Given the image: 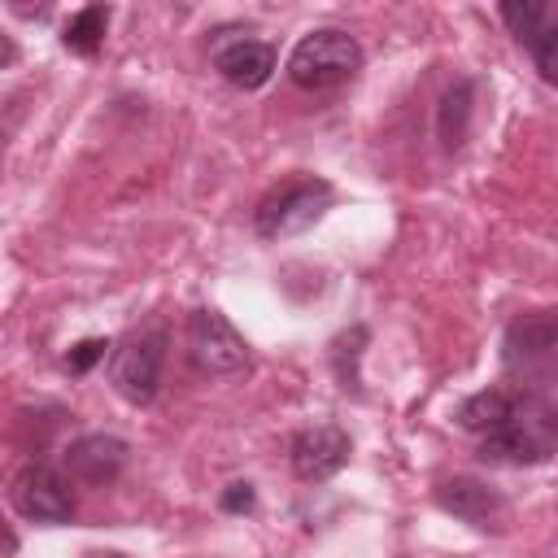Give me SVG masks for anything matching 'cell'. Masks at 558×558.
<instances>
[{
	"label": "cell",
	"instance_id": "obj_3",
	"mask_svg": "<svg viewBox=\"0 0 558 558\" xmlns=\"http://www.w3.org/2000/svg\"><path fill=\"white\" fill-rule=\"evenodd\" d=\"M362 70V48L353 35L344 31H310L292 57H288V78L305 92H331L340 83H349Z\"/></svg>",
	"mask_w": 558,
	"mask_h": 558
},
{
	"label": "cell",
	"instance_id": "obj_12",
	"mask_svg": "<svg viewBox=\"0 0 558 558\" xmlns=\"http://www.w3.org/2000/svg\"><path fill=\"white\" fill-rule=\"evenodd\" d=\"M105 26H109V9H100V4H87V9H78L74 17H70V26H65V48L70 52H78V57H92L96 48H100V39H105Z\"/></svg>",
	"mask_w": 558,
	"mask_h": 558
},
{
	"label": "cell",
	"instance_id": "obj_8",
	"mask_svg": "<svg viewBox=\"0 0 558 558\" xmlns=\"http://www.w3.org/2000/svg\"><path fill=\"white\" fill-rule=\"evenodd\" d=\"M349 462V436L331 423H318V427H305L296 432L292 440V471L301 480H331L340 466Z\"/></svg>",
	"mask_w": 558,
	"mask_h": 558
},
{
	"label": "cell",
	"instance_id": "obj_6",
	"mask_svg": "<svg viewBox=\"0 0 558 558\" xmlns=\"http://www.w3.org/2000/svg\"><path fill=\"white\" fill-rule=\"evenodd\" d=\"M13 510L31 523H70L74 514V493H70V480L48 466V462H31L13 475Z\"/></svg>",
	"mask_w": 558,
	"mask_h": 558
},
{
	"label": "cell",
	"instance_id": "obj_4",
	"mask_svg": "<svg viewBox=\"0 0 558 558\" xmlns=\"http://www.w3.org/2000/svg\"><path fill=\"white\" fill-rule=\"evenodd\" d=\"M161 362H166V331L161 327H148L140 336H126L113 349L109 384L118 388L122 401L148 405L157 397V384H161Z\"/></svg>",
	"mask_w": 558,
	"mask_h": 558
},
{
	"label": "cell",
	"instance_id": "obj_13",
	"mask_svg": "<svg viewBox=\"0 0 558 558\" xmlns=\"http://www.w3.org/2000/svg\"><path fill=\"white\" fill-rule=\"evenodd\" d=\"M523 48L532 52L541 78H545V83H558V9L545 13V22L536 26V35H532Z\"/></svg>",
	"mask_w": 558,
	"mask_h": 558
},
{
	"label": "cell",
	"instance_id": "obj_11",
	"mask_svg": "<svg viewBox=\"0 0 558 558\" xmlns=\"http://www.w3.org/2000/svg\"><path fill=\"white\" fill-rule=\"evenodd\" d=\"M436 501H440L449 514H458V519H466V523H475V527H501V523H506V501L497 497V488H488L484 480H471V475L445 480V484L436 488Z\"/></svg>",
	"mask_w": 558,
	"mask_h": 558
},
{
	"label": "cell",
	"instance_id": "obj_1",
	"mask_svg": "<svg viewBox=\"0 0 558 558\" xmlns=\"http://www.w3.org/2000/svg\"><path fill=\"white\" fill-rule=\"evenodd\" d=\"M458 423L480 436L484 462L536 466L558 453V405L523 388H484L462 401Z\"/></svg>",
	"mask_w": 558,
	"mask_h": 558
},
{
	"label": "cell",
	"instance_id": "obj_2",
	"mask_svg": "<svg viewBox=\"0 0 558 558\" xmlns=\"http://www.w3.org/2000/svg\"><path fill=\"white\" fill-rule=\"evenodd\" d=\"M501 366L523 392H541L558 384V305L527 310L506 327Z\"/></svg>",
	"mask_w": 558,
	"mask_h": 558
},
{
	"label": "cell",
	"instance_id": "obj_15",
	"mask_svg": "<svg viewBox=\"0 0 558 558\" xmlns=\"http://www.w3.org/2000/svg\"><path fill=\"white\" fill-rule=\"evenodd\" d=\"M105 349H109L105 340H83V344H74V349H70L65 366H70L74 375H83V371H87L92 362H100V357H105Z\"/></svg>",
	"mask_w": 558,
	"mask_h": 558
},
{
	"label": "cell",
	"instance_id": "obj_17",
	"mask_svg": "<svg viewBox=\"0 0 558 558\" xmlns=\"http://www.w3.org/2000/svg\"><path fill=\"white\" fill-rule=\"evenodd\" d=\"M83 558H126V554H113V549H92V554H83Z\"/></svg>",
	"mask_w": 558,
	"mask_h": 558
},
{
	"label": "cell",
	"instance_id": "obj_16",
	"mask_svg": "<svg viewBox=\"0 0 558 558\" xmlns=\"http://www.w3.org/2000/svg\"><path fill=\"white\" fill-rule=\"evenodd\" d=\"M222 510H253V484H231L222 493Z\"/></svg>",
	"mask_w": 558,
	"mask_h": 558
},
{
	"label": "cell",
	"instance_id": "obj_10",
	"mask_svg": "<svg viewBox=\"0 0 558 558\" xmlns=\"http://www.w3.org/2000/svg\"><path fill=\"white\" fill-rule=\"evenodd\" d=\"M126 466V445L118 436H78L70 449H65V471L70 480L87 484V488H105L118 480V471Z\"/></svg>",
	"mask_w": 558,
	"mask_h": 558
},
{
	"label": "cell",
	"instance_id": "obj_7",
	"mask_svg": "<svg viewBox=\"0 0 558 558\" xmlns=\"http://www.w3.org/2000/svg\"><path fill=\"white\" fill-rule=\"evenodd\" d=\"M187 349H192V362L209 375H231L248 362V344L244 336L218 314V310H196L192 314V327H187Z\"/></svg>",
	"mask_w": 558,
	"mask_h": 558
},
{
	"label": "cell",
	"instance_id": "obj_9",
	"mask_svg": "<svg viewBox=\"0 0 558 558\" xmlns=\"http://www.w3.org/2000/svg\"><path fill=\"white\" fill-rule=\"evenodd\" d=\"M214 65L227 83L253 92L275 74V48L262 39H244L235 31V39H214Z\"/></svg>",
	"mask_w": 558,
	"mask_h": 558
},
{
	"label": "cell",
	"instance_id": "obj_14",
	"mask_svg": "<svg viewBox=\"0 0 558 558\" xmlns=\"http://www.w3.org/2000/svg\"><path fill=\"white\" fill-rule=\"evenodd\" d=\"M497 13H501V22L510 26V35H514L519 44H527V39L536 35V26L545 22L549 4H541V0H506Z\"/></svg>",
	"mask_w": 558,
	"mask_h": 558
},
{
	"label": "cell",
	"instance_id": "obj_5",
	"mask_svg": "<svg viewBox=\"0 0 558 558\" xmlns=\"http://www.w3.org/2000/svg\"><path fill=\"white\" fill-rule=\"evenodd\" d=\"M327 205H331V187L323 179H292V183L275 187L270 196H262V205H257V231L266 240L296 235V231L314 227Z\"/></svg>",
	"mask_w": 558,
	"mask_h": 558
}]
</instances>
